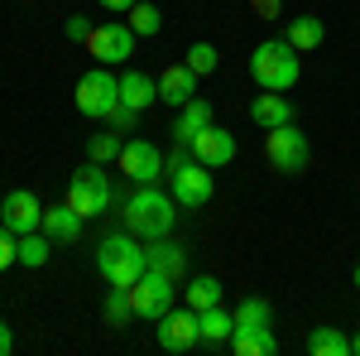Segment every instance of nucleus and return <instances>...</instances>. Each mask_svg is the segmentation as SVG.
<instances>
[{
    "instance_id": "nucleus-1",
    "label": "nucleus",
    "mask_w": 360,
    "mask_h": 356,
    "mask_svg": "<svg viewBox=\"0 0 360 356\" xmlns=\"http://www.w3.org/2000/svg\"><path fill=\"white\" fill-rule=\"evenodd\" d=\"M120 217H125V231L135 241H159V236H173L178 202H173V192H159L154 183H139V192L125 197Z\"/></svg>"
},
{
    "instance_id": "nucleus-2",
    "label": "nucleus",
    "mask_w": 360,
    "mask_h": 356,
    "mask_svg": "<svg viewBox=\"0 0 360 356\" xmlns=\"http://www.w3.org/2000/svg\"><path fill=\"white\" fill-rule=\"evenodd\" d=\"M298 58L303 54H298L288 39H264V44L250 54V78L259 82V92H288V87L298 82V73H303Z\"/></svg>"
},
{
    "instance_id": "nucleus-3",
    "label": "nucleus",
    "mask_w": 360,
    "mask_h": 356,
    "mask_svg": "<svg viewBox=\"0 0 360 356\" xmlns=\"http://www.w3.org/2000/svg\"><path fill=\"white\" fill-rule=\"evenodd\" d=\"M144 270H149V255H144V246H135L130 231H115V236H106L96 246V274L111 289H130Z\"/></svg>"
},
{
    "instance_id": "nucleus-4",
    "label": "nucleus",
    "mask_w": 360,
    "mask_h": 356,
    "mask_svg": "<svg viewBox=\"0 0 360 356\" xmlns=\"http://www.w3.org/2000/svg\"><path fill=\"white\" fill-rule=\"evenodd\" d=\"M72 102H77V111H82L86 121H106L120 106V78H111V68H91V73L77 78Z\"/></svg>"
},
{
    "instance_id": "nucleus-5",
    "label": "nucleus",
    "mask_w": 360,
    "mask_h": 356,
    "mask_svg": "<svg viewBox=\"0 0 360 356\" xmlns=\"http://www.w3.org/2000/svg\"><path fill=\"white\" fill-rule=\"evenodd\" d=\"M68 207H77L82 217H101L111 207V183H106L101 164L86 159L82 168H72V178H68Z\"/></svg>"
},
{
    "instance_id": "nucleus-6",
    "label": "nucleus",
    "mask_w": 360,
    "mask_h": 356,
    "mask_svg": "<svg viewBox=\"0 0 360 356\" xmlns=\"http://www.w3.org/2000/svg\"><path fill=\"white\" fill-rule=\"evenodd\" d=\"M173 284L178 279H168L164 270H144L130 284V308H135V318H144V323H159L168 308H173Z\"/></svg>"
},
{
    "instance_id": "nucleus-7",
    "label": "nucleus",
    "mask_w": 360,
    "mask_h": 356,
    "mask_svg": "<svg viewBox=\"0 0 360 356\" xmlns=\"http://www.w3.org/2000/svg\"><path fill=\"white\" fill-rule=\"evenodd\" d=\"M264 154L278 173H303L307 159H312V145H307L303 130L293 125H278V130H264Z\"/></svg>"
},
{
    "instance_id": "nucleus-8",
    "label": "nucleus",
    "mask_w": 360,
    "mask_h": 356,
    "mask_svg": "<svg viewBox=\"0 0 360 356\" xmlns=\"http://www.w3.org/2000/svg\"><path fill=\"white\" fill-rule=\"evenodd\" d=\"M135 29L120 25V20H111V25H96L91 34H86V54L96 58L101 68H111V63H130V54H135Z\"/></svg>"
},
{
    "instance_id": "nucleus-9",
    "label": "nucleus",
    "mask_w": 360,
    "mask_h": 356,
    "mask_svg": "<svg viewBox=\"0 0 360 356\" xmlns=\"http://www.w3.org/2000/svg\"><path fill=\"white\" fill-rule=\"evenodd\" d=\"M168 192H173V202H178V207H207V202H212V192H217L212 168L197 164V159H188L183 168H173V173H168Z\"/></svg>"
},
{
    "instance_id": "nucleus-10",
    "label": "nucleus",
    "mask_w": 360,
    "mask_h": 356,
    "mask_svg": "<svg viewBox=\"0 0 360 356\" xmlns=\"http://www.w3.org/2000/svg\"><path fill=\"white\" fill-rule=\"evenodd\" d=\"M159 347L164 352H193L197 342H202V328H197V308H168L164 318H159Z\"/></svg>"
},
{
    "instance_id": "nucleus-11",
    "label": "nucleus",
    "mask_w": 360,
    "mask_h": 356,
    "mask_svg": "<svg viewBox=\"0 0 360 356\" xmlns=\"http://www.w3.org/2000/svg\"><path fill=\"white\" fill-rule=\"evenodd\" d=\"M120 173L125 178H135V183H159L164 178V154H159V145H149V140H130V145H120Z\"/></svg>"
},
{
    "instance_id": "nucleus-12",
    "label": "nucleus",
    "mask_w": 360,
    "mask_h": 356,
    "mask_svg": "<svg viewBox=\"0 0 360 356\" xmlns=\"http://www.w3.org/2000/svg\"><path fill=\"white\" fill-rule=\"evenodd\" d=\"M188 149H193L197 164H207V168H226L231 159H236V135H231V130H221V125L212 121L207 130H197V135H193V145H188Z\"/></svg>"
},
{
    "instance_id": "nucleus-13",
    "label": "nucleus",
    "mask_w": 360,
    "mask_h": 356,
    "mask_svg": "<svg viewBox=\"0 0 360 356\" xmlns=\"http://www.w3.org/2000/svg\"><path fill=\"white\" fill-rule=\"evenodd\" d=\"M0 226H10L15 236H25V231H39L44 226V202L34 197L29 188L10 192L5 202H0Z\"/></svg>"
},
{
    "instance_id": "nucleus-14",
    "label": "nucleus",
    "mask_w": 360,
    "mask_h": 356,
    "mask_svg": "<svg viewBox=\"0 0 360 356\" xmlns=\"http://www.w3.org/2000/svg\"><path fill=\"white\" fill-rule=\"evenodd\" d=\"M197 82H202V78H197L188 63H168L164 78H159V102H164V106H178V111H183V106H188V102L197 97Z\"/></svg>"
},
{
    "instance_id": "nucleus-15",
    "label": "nucleus",
    "mask_w": 360,
    "mask_h": 356,
    "mask_svg": "<svg viewBox=\"0 0 360 356\" xmlns=\"http://www.w3.org/2000/svg\"><path fill=\"white\" fill-rule=\"evenodd\" d=\"M82 221L86 217L77 207L63 202V207H44V226H39V231H44L53 246H77V241H82Z\"/></svg>"
},
{
    "instance_id": "nucleus-16",
    "label": "nucleus",
    "mask_w": 360,
    "mask_h": 356,
    "mask_svg": "<svg viewBox=\"0 0 360 356\" xmlns=\"http://www.w3.org/2000/svg\"><path fill=\"white\" fill-rule=\"evenodd\" d=\"M250 121H255L259 130H278V125H293V106H288L283 92H259V97L250 102Z\"/></svg>"
},
{
    "instance_id": "nucleus-17",
    "label": "nucleus",
    "mask_w": 360,
    "mask_h": 356,
    "mask_svg": "<svg viewBox=\"0 0 360 356\" xmlns=\"http://www.w3.org/2000/svg\"><path fill=\"white\" fill-rule=\"evenodd\" d=\"M159 102V78H149V73H125L120 78V106H130V111H149Z\"/></svg>"
},
{
    "instance_id": "nucleus-18",
    "label": "nucleus",
    "mask_w": 360,
    "mask_h": 356,
    "mask_svg": "<svg viewBox=\"0 0 360 356\" xmlns=\"http://www.w3.org/2000/svg\"><path fill=\"white\" fill-rule=\"evenodd\" d=\"M231 352L236 356H274L278 352L274 323H269V328H236L231 332Z\"/></svg>"
},
{
    "instance_id": "nucleus-19",
    "label": "nucleus",
    "mask_w": 360,
    "mask_h": 356,
    "mask_svg": "<svg viewBox=\"0 0 360 356\" xmlns=\"http://www.w3.org/2000/svg\"><path fill=\"white\" fill-rule=\"evenodd\" d=\"M212 125V102L207 97H193L188 106H183V116H178V125H173V140L178 145H193L197 130H207Z\"/></svg>"
},
{
    "instance_id": "nucleus-20",
    "label": "nucleus",
    "mask_w": 360,
    "mask_h": 356,
    "mask_svg": "<svg viewBox=\"0 0 360 356\" xmlns=\"http://www.w3.org/2000/svg\"><path fill=\"white\" fill-rule=\"evenodd\" d=\"M144 255H149V270H164L168 279H178V274L188 270V250L173 246L168 236H159L154 246H144Z\"/></svg>"
},
{
    "instance_id": "nucleus-21",
    "label": "nucleus",
    "mask_w": 360,
    "mask_h": 356,
    "mask_svg": "<svg viewBox=\"0 0 360 356\" xmlns=\"http://www.w3.org/2000/svg\"><path fill=\"white\" fill-rule=\"evenodd\" d=\"M322 34H327V29H322V20H317V15H293V20H288V29H283V39H288L298 54L322 49Z\"/></svg>"
},
{
    "instance_id": "nucleus-22",
    "label": "nucleus",
    "mask_w": 360,
    "mask_h": 356,
    "mask_svg": "<svg viewBox=\"0 0 360 356\" xmlns=\"http://www.w3.org/2000/svg\"><path fill=\"white\" fill-rule=\"evenodd\" d=\"M197 328H202V342H231V332H236V313H226L221 303L197 308Z\"/></svg>"
},
{
    "instance_id": "nucleus-23",
    "label": "nucleus",
    "mask_w": 360,
    "mask_h": 356,
    "mask_svg": "<svg viewBox=\"0 0 360 356\" xmlns=\"http://www.w3.org/2000/svg\"><path fill=\"white\" fill-rule=\"evenodd\" d=\"M307 352L312 356H351V337L341 328H312L307 332Z\"/></svg>"
},
{
    "instance_id": "nucleus-24",
    "label": "nucleus",
    "mask_w": 360,
    "mask_h": 356,
    "mask_svg": "<svg viewBox=\"0 0 360 356\" xmlns=\"http://www.w3.org/2000/svg\"><path fill=\"white\" fill-rule=\"evenodd\" d=\"M49 250H53V241H49L44 231H25V236L15 241V260L29 265V270H39V265H49Z\"/></svg>"
},
{
    "instance_id": "nucleus-25",
    "label": "nucleus",
    "mask_w": 360,
    "mask_h": 356,
    "mask_svg": "<svg viewBox=\"0 0 360 356\" xmlns=\"http://www.w3.org/2000/svg\"><path fill=\"white\" fill-rule=\"evenodd\" d=\"M120 145H125L120 130H96V135L86 140V159L91 164H115L120 159Z\"/></svg>"
},
{
    "instance_id": "nucleus-26",
    "label": "nucleus",
    "mask_w": 360,
    "mask_h": 356,
    "mask_svg": "<svg viewBox=\"0 0 360 356\" xmlns=\"http://www.w3.org/2000/svg\"><path fill=\"white\" fill-rule=\"evenodd\" d=\"M125 25L135 29L139 39H154V34L164 29V15H159V5H149V0H135V5H130V20H125Z\"/></svg>"
},
{
    "instance_id": "nucleus-27",
    "label": "nucleus",
    "mask_w": 360,
    "mask_h": 356,
    "mask_svg": "<svg viewBox=\"0 0 360 356\" xmlns=\"http://www.w3.org/2000/svg\"><path fill=\"white\" fill-rule=\"evenodd\" d=\"M274 323V308L264 299H240V308H236V328H269Z\"/></svg>"
},
{
    "instance_id": "nucleus-28",
    "label": "nucleus",
    "mask_w": 360,
    "mask_h": 356,
    "mask_svg": "<svg viewBox=\"0 0 360 356\" xmlns=\"http://www.w3.org/2000/svg\"><path fill=\"white\" fill-rule=\"evenodd\" d=\"M212 303H221V279L197 274L193 284H188V308H212Z\"/></svg>"
},
{
    "instance_id": "nucleus-29",
    "label": "nucleus",
    "mask_w": 360,
    "mask_h": 356,
    "mask_svg": "<svg viewBox=\"0 0 360 356\" xmlns=\"http://www.w3.org/2000/svg\"><path fill=\"white\" fill-rule=\"evenodd\" d=\"M183 63L193 68L197 78H207V73H217L221 54H217V44H207V39H202V44H193V49H188V58H183Z\"/></svg>"
},
{
    "instance_id": "nucleus-30",
    "label": "nucleus",
    "mask_w": 360,
    "mask_h": 356,
    "mask_svg": "<svg viewBox=\"0 0 360 356\" xmlns=\"http://www.w3.org/2000/svg\"><path fill=\"white\" fill-rule=\"evenodd\" d=\"M106 318H111L115 328H125V323L135 318V308H130V289H111V294H106Z\"/></svg>"
},
{
    "instance_id": "nucleus-31",
    "label": "nucleus",
    "mask_w": 360,
    "mask_h": 356,
    "mask_svg": "<svg viewBox=\"0 0 360 356\" xmlns=\"http://www.w3.org/2000/svg\"><path fill=\"white\" fill-rule=\"evenodd\" d=\"M135 121H139V111H130V106H115L111 116H106L111 130H135Z\"/></svg>"
},
{
    "instance_id": "nucleus-32",
    "label": "nucleus",
    "mask_w": 360,
    "mask_h": 356,
    "mask_svg": "<svg viewBox=\"0 0 360 356\" xmlns=\"http://www.w3.org/2000/svg\"><path fill=\"white\" fill-rule=\"evenodd\" d=\"M15 241H20V236H15L10 226H0V270H10V265H15Z\"/></svg>"
},
{
    "instance_id": "nucleus-33",
    "label": "nucleus",
    "mask_w": 360,
    "mask_h": 356,
    "mask_svg": "<svg viewBox=\"0 0 360 356\" xmlns=\"http://www.w3.org/2000/svg\"><path fill=\"white\" fill-rule=\"evenodd\" d=\"M63 34H68V39H82V44H86V34H91V25H86L82 15H72V20L63 25Z\"/></svg>"
},
{
    "instance_id": "nucleus-34",
    "label": "nucleus",
    "mask_w": 360,
    "mask_h": 356,
    "mask_svg": "<svg viewBox=\"0 0 360 356\" xmlns=\"http://www.w3.org/2000/svg\"><path fill=\"white\" fill-rule=\"evenodd\" d=\"M15 352V332H10V323H0V356Z\"/></svg>"
},
{
    "instance_id": "nucleus-35",
    "label": "nucleus",
    "mask_w": 360,
    "mask_h": 356,
    "mask_svg": "<svg viewBox=\"0 0 360 356\" xmlns=\"http://www.w3.org/2000/svg\"><path fill=\"white\" fill-rule=\"evenodd\" d=\"M96 5H101V10H115V15H130L135 0H96Z\"/></svg>"
},
{
    "instance_id": "nucleus-36",
    "label": "nucleus",
    "mask_w": 360,
    "mask_h": 356,
    "mask_svg": "<svg viewBox=\"0 0 360 356\" xmlns=\"http://www.w3.org/2000/svg\"><path fill=\"white\" fill-rule=\"evenodd\" d=\"M351 352H356V356H360V332H356V337H351Z\"/></svg>"
},
{
    "instance_id": "nucleus-37",
    "label": "nucleus",
    "mask_w": 360,
    "mask_h": 356,
    "mask_svg": "<svg viewBox=\"0 0 360 356\" xmlns=\"http://www.w3.org/2000/svg\"><path fill=\"white\" fill-rule=\"evenodd\" d=\"M356 289H360V265H356Z\"/></svg>"
},
{
    "instance_id": "nucleus-38",
    "label": "nucleus",
    "mask_w": 360,
    "mask_h": 356,
    "mask_svg": "<svg viewBox=\"0 0 360 356\" xmlns=\"http://www.w3.org/2000/svg\"><path fill=\"white\" fill-rule=\"evenodd\" d=\"M0 202H5V197H0Z\"/></svg>"
}]
</instances>
